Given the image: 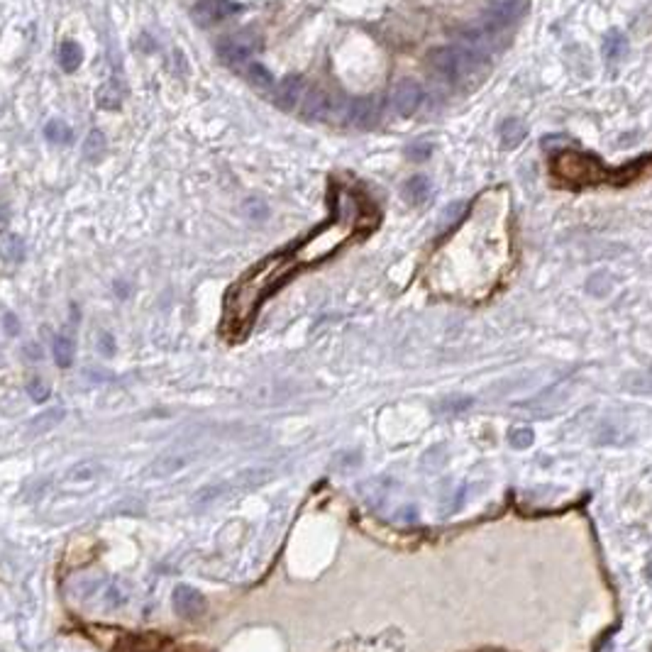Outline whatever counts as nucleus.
Returning <instances> with one entry per match:
<instances>
[{"instance_id":"1","label":"nucleus","mask_w":652,"mask_h":652,"mask_svg":"<svg viewBox=\"0 0 652 652\" xmlns=\"http://www.w3.org/2000/svg\"><path fill=\"white\" fill-rule=\"evenodd\" d=\"M289 271L291 261L286 256H271L249 274H244L225 299V330H233V335L247 330L261 301L289 276Z\"/></svg>"},{"instance_id":"2","label":"nucleus","mask_w":652,"mask_h":652,"mask_svg":"<svg viewBox=\"0 0 652 652\" xmlns=\"http://www.w3.org/2000/svg\"><path fill=\"white\" fill-rule=\"evenodd\" d=\"M354 220H357V213L340 210L330 223H325L322 228H318L315 233L303 240L299 249L294 252V261L296 264H315V261H322L330 254H335L354 235Z\"/></svg>"},{"instance_id":"3","label":"nucleus","mask_w":652,"mask_h":652,"mask_svg":"<svg viewBox=\"0 0 652 652\" xmlns=\"http://www.w3.org/2000/svg\"><path fill=\"white\" fill-rule=\"evenodd\" d=\"M552 174L559 178L562 183L574 188H584V186H594V183H601L606 178H613V174L601 164L599 157H592V154H582V152H572L564 150L557 152L550 162Z\"/></svg>"},{"instance_id":"4","label":"nucleus","mask_w":652,"mask_h":652,"mask_svg":"<svg viewBox=\"0 0 652 652\" xmlns=\"http://www.w3.org/2000/svg\"><path fill=\"white\" fill-rule=\"evenodd\" d=\"M256 49H259V37H256L254 32H249V30L237 32V34H230V37H225L218 42L220 59H223L228 66H235V69H240L242 64H247Z\"/></svg>"},{"instance_id":"5","label":"nucleus","mask_w":652,"mask_h":652,"mask_svg":"<svg viewBox=\"0 0 652 652\" xmlns=\"http://www.w3.org/2000/svg\"><path fill=\"white\" fill-rule=\"evenodd\" d=\"M474 56L462 47H443L435 49L430 54V66L438 76H443L445 81H457L467 69L471 66Z\"/></svg>"},{"instance_id":"6","label":"nucleus","mask_w":652,"mask_h":652,"mask_svg":"<svg viewBox=\"0 0 652 652\" xmlns=\"http://www.w3.org/2000/svg\"><path fill=\"white\" fill-rule=\"evenodd\" d=\"M193 459H196L193 452H167V455H159L157 459H152L145 467L142 476H147V479H169V476L186 469Z\"/></svg>"},{"instance_id":"7","label":"nucleus","mask_w":652,"mask_h":652,"mask_svg":"<svg viewBox=\"0 0 652 652\" xmlns=\"http://www.w3.org/2000/svg\"><path fill=\"white\" fill-rule=\"evenodd\" d=\"M171 604H174L176 615H181V618H186V620L201 618L205 611H208V601H205V596L198 592V589L188 587V584H178V587L174 589Z\"/></svg>"},{"instance_id":"8","label":"nucleus","mask_w":652,"mask_h":652,"mask_svg":"<svg viewBox=\"0 0 652 652\" xmlns=\"http://www.w3.org/2000/svg\"><path fill=\"white\" fill-rule=\"evenodd\" d=\"M237 10H240V5L233 3V0H201V3L193 8L191 18L196 25L208 27V25H215V22H220V20L235 15Z\"/></svg>"},{"instance_id":"9","label":"nucleus","mask_w":652,"mask_h":652,"mask_svg":"<svg viewBox=\"0 0 652 652\" xmlns=\"http://www.w3.org/2000/svg\"><path fill=\"white\" fill-rule=\"evenodd\" d=\"M382 115V98L377 96H364L347 103V120L354 127H374Z\"/></svg>"},{"instance_id":"10","label":"nucleus","mask_w":652,"mask_h":652,"mask_svg":"<svg viewBox=\"0 0 652 652\" xmlns=\"http://www.w3.org/2000/svg\"><path fill=\"white\" fill-rule=\"evenodd\" d=\"M391 98H393V110L401 117H410L418 110L420 103H423V89L413 79H403L396 84Z\"/></svg>"},{"instance_id":"11","label":"nucleus","mask_w":652,"mask_h":652,"mask_svg":"<svg viewBox=\"0 0 652 652\" xmlns=\"http://www.w3.org/2000/svg\"><path fill=\"white\" fill-rule=\"evenodd\" d=\"M337 110V100L330 98V96L325 93V91H308V96L303 98V117H308V120H330L332 115H335Z\"/></svg>"},{"instance_id":"12","label":"nucleus","mask_w":652,"mask_h":652,"mask_svg":"<svg viewBox=\"0 0 652 652\" xmlns=\"http://www.w3.org/2000/svg\"><path fill=\"white\" fill-rule=\"evenodd\" d=\"M521 10H523V0H503V3H499L489 15H486V27H489L491 32L506 30L508 25L516 22Z\"/></svg>"},{"instance_id":"13","label":"nucleus","mask_w":652,"mask_h":652,"mask_svg":"<svg viewBox=\"0 0 652 652\" xmlns=\"http://www.w3.org/2000/svg\"><path fill=\"white\" fill-rule=\"evenodd\" d=\"M303 98V79L301 76H286L276 89V105L281 110H294Z\"/></svg>"},{"instance_id":"14","label":"nucleus","mask_w":652,"mask_h":652,"mask_svg":"<svg viewBox=\"0 0 652 652\" xmlns=\"http://www.w3.org/2000/svg\"><path fill=\"white\" fill-rule=\"evenodd\" d=\"M103 474V464L98 459H79L76 464H71L69 469H66L64 479L69 481V484H89V481H96L98 476Z\"/></svg>"},{"instance_id":"15","label":"nucleus","mask_w":652,"mask_h":652,"mask_svg":"<svg viewBox=\"0 0 652 652\" xmlns=\"http://www.w3.org/2000/svg\"><path fill=\"white\" fill-rule=\"evenodd\" d=\"M271 471L269 469H261V467H254V469H244L240 471L235 479L228 481V489H230V496L233 494H244V491H252L256 489V486H261L266 479H269Z\"/></svg>"},{"instance_id":"16","label":"nucleus","mask_w":652,"mask_h":652,"mask_svg":"<svg viewBox=\"0 0 652 652\" xmlns=\"http://www.w3.org/2000/svg\"><path fill=\"white\" fill-rule=\"evenodd\" d=\"M430 193H433V183H430L428 176L418 174V176H410L403 186V196L410 205H423L428 203Z\"/></svg>"},{"instance_id":"17","label":"nucleus","mask_w":652,"mask_h":652,"mask_svg":"<svg viewBox=\"0 0 652 652\" xmlns=\"http://www.w3.org/2000/svg\"><path fill=\"white\" fill-rule=\"evenodd\" d=\"M526 122L518 120V117H506V120L499 125V137H501V145L506 147V150H513V147H518L523 140H526Z\"/></svg>"},{"instance_id":"18","label":"nucleus","mask_w":652,"mask_h":652,"mask_svg":"<svg viewBox=\"0 0 652 652\" xmlns=\"http://www.w3.org/2000/svg\"><path fill=\"white\" fill-rule=\"evenodd\" d=\"M96 105L103 110H117L122 105V91L117 81H105L98 91H96Z\"/></svg>"},{"instance_id":"19","label":"nucleus","mask_w":652,"mask_h":652,"mask_svg":"<svg viewBox=\"0 0 652 652\" xmlns=\"http://www.w3.org/2000/svg\"><path fill=\"white\" fill-rule=\"evenodd\" d=\"M66 410L64 408H51V410H44V413H39L37 418L30 420V433L34 435H42V433H49L51 428H56V425L64 420Z\"/></svg>"},{"instance_id":"20","label":"nucleus","mask_w":652,"mask_h":652,"mask_svg":"<svg viewBox=\"0 0 652 652\" xmlns=\"http://www.w3.org/2000/svg\"><path fill=\"white\" fill-rule=\"evenodd\" d=\"M223 496H230L228 481L208 484V486H203L201 491H196V494H193V506H196V508H205V506H210V503L220 501Z\"/></svg>"},{"instance_id":"21","label":"nucleus","mask_w":652,"mask_h":652,"mask_svg":"<svg viewBox=\"0 0 652 652\" xmlns=\"http://www.w3.org/2000/svg\"><path fill=\"white\" fill-rule=\"evenodd\" d=\"M81 59H84V51H81L79 44L71 42V39L61 42V47H59V64H61V69H64L66 74H74V71L81 66Z\"/></svg>"},{"instance_id":"22","label":"nucleus","mask_w":652,"mask_h":652,"mask_svg":"<svg viewBox=\"0 0 652 652\" xmlns=\"http://www.w3.org/2000/svg\"><path fill=\"white\" fill-rule=\"evenodd\" d=\"M22 254H25V244L18 235L15 233L0 235V256H3L5 261H20Z\"/></svg>"},{"instance_id":"23","label":"nucleus","mask_w":652,"mask_h":652,"mask_svg":"<svg viewBox=\"0 0 652 652\" xmlns=\"http://www.w3.org/2000/svg\"><path fill=\"white\" fill-rule=\"evenodd\" d=\"M74 354H76V347H74V340H71V337H66V335L56 337L54 340V359L61 369H66V367L74 364Z\"/></svg>"},{"instance_id":"24","label":"nucleus","mask_w":652,"mask_h":652,"mask_svg":"<svg viewBox=\"0 0 652 652\" xmlns=\"http://www.w3.org/2000/svg\"><path fill=\"white\" fill-rule=\"evenodd\" d=\"M44 135H47V140L54 142V145H69V142L74 140V132H71V127L66 125L64 120L47 122V127H44Z\"/></svg>"},{"instance_id":"25","label":"nucleus","mask_w":652,"mask_h":652,"mask_svg":"<svg viewBox=\"0 0 652 652\" xmlns=\"http://www.w3.org/2000/svg\"><path fill=\"white\" fill-rule=\"evenodd\" d=\"M625 49H628V39L620 32H611L608 37L604 39V56L608 61H618L620 56L625 54Z\"/></svg>"},{"instance_id":"26","label":"nucleus","mask_w":652,"mask_h":652,"mask_svg":"<svg viewBox=\"0 0 652 652\" xmlns=\"http://www.w3.org/2000/svg\"><path fill=\"white\" fill-rule=\"evenodd\" d=\"M103 152H105V137H103L100 130H93L84 142V157L86 159H100Z\"/></svg>"},{"instance_id":"27","label":"nucleus","mask_w":652,"mask_h":652,"mask_svg":"<svg viewBox=\"0 0 652 652\" xmlns=\"http://www.w3.org/2000/svg\"><path fill=\"white\" fill-rule=\"evenodd\" d=\"M27 393H30V398H32L34 403H44L49 398V384L44 382V379H39V377H32L27 382Z\"/></svg>"},{"instance_id":"28","label":"nucleus","mask_w":652,"mask_h":652,"mask_svg":"<svg viewBox=\"0 0 652 652\" xmlns=\"http://www.w3.org/2000/svg\"><path fill=\"white\" fill-rule=\"evenodd\" d=\"M405 154H408L413 162H425V159L433 154V142H428V140H418V142H410L408 145V150H405Z\"/></svg>"},{"instance_id":"29","label":"nucleus","mask_w":652,"mask_h":652,"mask_svg":"<svg viewBox=\"0 0 652 652\" xmlns=\"http://www.w3.org/2000/svg\"><path fill=\"white\" fill-rule=\"evenodd\" d=\"M244 213L249 215V218H256V220H264L266 215H269V208H266L264 203L259 201V198H249L247 203H244Z\"/></svg>"},{"instance_id":"30","label":"nucleus","mask_w":652,"mask_h":652,"mask_svg":"<svg viewBox=\"0 0 652 652\" xmlns=\"http://www.w3.org/2000/svg\"><path fill=\"white\" fill-rule=\"evenodd\" d=\"M249 76H252V81H256V84L271 86V74H269V71H266L261 64H256V61L249 66Z\"/></svg>"},{"instance_id":"31","label":"nucleus","mask_w":652,"mask_h":652,"mask_svg":"<svg viewBox=\"0 0 652 652\" xmlns=\"http://www.w3.org/2000/svg\"><path fill=\"white\" fill-rule=\"evenodd\" d=\"M608 286H611V281H608V274H606V271H599V274H594L592 281H589V289L596 291V294H604Z\"/></svg>"},{"instance_id":"32","label":"nucleus","mask_w":652,"mask_h":652,"mask_svg":"<svg viewBox=\"0 0 652 652\" xmlns=\"http://www.w3.org/2000/svg\"><path fill=\"white\" fill-rule=\"evenodd\" d=\"M462 210H464V205H462V203H452L450 208L443 213V220H440V230H445L452 223V220H457V215H459Z\"/></svg>"},{"instance_id":"33","label":"nucleus","mask_w":652,"mask_h":652,"mask_svg":"<svg viewBox=\"0 0 652 652\" xmlns=\"http://www.w3.org/2000/svg\"><path fill=\"white\" fill-rule=\"evenodd\" d=\"M5 327H8L10 335H18V322H15L13 313H8V315H5Z\"/></svg>"},{"instance_id":"34","label":"nucleus","mask_w":652,"mask_h":652,"mask_svg":"<svg viewBox=\"0 0 652 652\" xmlns=\"http://www.w3.org/2000/svg\"><path fill=\"white\" fill-rule=\"evenodd\" d=\"M638 169H652V154H648V159L643 164H638Z\"/></svg>"}]
</instances>
